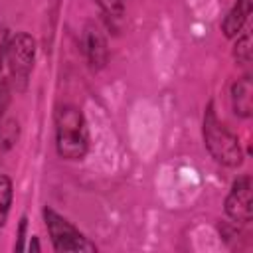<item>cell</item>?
Masks as SVG:
<instances>
[{
	"instance_id": "2",
	"label": "cell",
	"mask_w": 253,
	"mask_h": 253,
	"mask_svg": "<svg viewBox=\"0 0 253 253\" xmlns=\"http://www.w3.org/2000/svg\"><path fill=\"white\" fill-rule=\"evenodd\" d=\"M204 142L215 162L229 166V168H235L243 162V152H241L239 140L217 119V115L213 111V103L208 105L206 115H204Z\"/></svg>"
},
{
	"instance_id": "10",
	"label": "cell",
	"mask_w": 253,
	"mask_h": 253,
	"mask_svg": "<svg viewBox=\"0 0 253 253\" xmlns=\"http://www.w3.org/2000/svg\"><path fill=\"white\" fill-rule=\"evenodd\" d=\"M233 55L239 63H249L251 61V36L247 32L241 38H237L235 47H233Z\"/></svg>"
},
{
	"instance_id": "5",
	"label": "cell",
	"mask_w": 253,
	"mask_h": 253,
	"mask_svg": "<svg viewBox=\"0 0 253 253\" xmlns=\"http://www.w3.org/2000/svg\"><path fill=\"white\" fill-rule=\"evenodd\" d=\"M225 213L239 223H247L253 217V184L249 176H241L233 182L225 198Z\"/></svg>"
},
{
	"instance_id": "6",
	"label": "cell",
	"mask_w": 253,
	"mask_h": 253,
	"mask_svg": "<svg viewBox=\"0 0 253 253\" xmlns=\"http://www.w3.org/2000/svg\"><path fill=\"white\" fill-rule=\"evenodd\" d=\"M83 51H85L87 61H89V65L93 69L105 67V63L109 59V47H107L105 36L95 26H87L85 28V34H83Z\"/></svg>"
},
{
	"instance_id": "1",
	"label": "cell",
	"mask_w": 253,
	"mask_h": 253,
	"mask_svg": "<svg viewBox=\"0 0 253 253\" xmlns=\"http://www.w3.org/2000/svg\"><path fill=\"white\" fill-rule=\"evenodd\" d=\"M55 146L65 160H81L87 152V123L83 113L73 105H63L55 113Z\"/></svg>"
},
{
	"instance_id": "14",
	"label": "cell",
	"mask_w": 253,
	"mask_h": 253,
	"mask_svg": "<svg viewBox=\"0 0 253 253\" xmlns=\"http://www.w3.org/2000/svg\"><path fill=\"white\" fill-rule=\"evenodd\" d=\"M24 235H26V217H22L20 229H18V243H16V249H18V251L24 249Z\"/></svg>"
},
{
	"instance_id": "13",
	"label": "cell",
	"mask_w": 253,
	"mask_h": 253,
	"mask_svg": "<svg viewBox=\"0 0 253 253\" xmlns=\"http://www.w3.org/2000/svg\"><path fill=\"white\" fill-rule=\"evenodd\" d=\"M8 30L6 26L0 24V71H2V63H4V57H6V47H8Z\"/></svg>"
},
{
	"instance_id": "4",
	"label": "cell",
	"mask_w": 253,
	"mask_h": 253,
	"mask_svg": "<svg viewBox=\"0 0 253 253\" xmlns=\"http://www.w3.org/2000/svg\"><path fill=\"white\" fill-rule=\"evenodd\" d=\"M6 59H8L12 81L16 83L18 89H24L36 59V40L26 32L16 34L12 40H8Z\"/></svg>"
},
{
	"instance_id": "9",
	"label": "cell",
	"mask_w": 253,
	"mask_h": 253,
	"mask_svg": "<svg viewBox=\"0 0 253 253\" xmlns=\"http://www.w3.org/2000/svg\"><path fill=\"white\" fill-rule=\"evenodd\" d=\"M12 204V182L8 176H0V227L6 223Z\"/></svg>"
},
{
	"instance_id": "11",
	"label": "cell",
	"mask_w": 253,
	"mask_h": 253,
	"mask_svg": "<svg viewBox=\"0 0 253 253\" xmlns=\"http://www.w3.org/2000/svg\"><path fill=\"white\" fill-rule=\"evenodd\" d=\"M95 2L111 18H121L123 12H125V2L123 0H95Z\"/></svg>"
},
{
	"instance_id": "3",
	"label": "cell",
	"mask_w": 253,
	"mask_h": 253,
	"mask_svg": "<svg viewBox=\"0 0 253 253\" xmlns=\"http://www.w3.org/2000/svg\"><path fill=\"white\" fill-rule=\"evenodd\" d=\"M43 219H45V227L49 231L55 251H59V253H63V251H89V253L97 251V247L75 225H71L65 217H61L53 210L45 208Z\"/></svg>"
},
{
	"instance_id": "12",
	"label": "cell",
	"mask_w": 253,
	"mask_h": 253,
	"mask_svg": "<svg viewBox=\"0 0 253 253\" xmlns=\"http://www.w3.org/2000/svg\"><path fill=\"white\" fill-rule=\"evenodd\" d=\"M10 87L8 83H0V125H2V119H4V113L10 105Z\"/></svg>"
},
{
	"instance_id": "15",
	"label": "cell",
	"mask_w": 253,
	"mask_h": 253,
	"mask_svg": "<svg viewBox=\"0 0 253 253\" xmlns=\"http://www.w3.org/2000/svg\"><path fill=\"white\" fill-rule=\"evenodd\" d=\"M30 251H40V245H38L36 237H32V241H30Z\"/></svg>"
},
{
	"instance_id": "7",
	"label": "cell",
	"mask_w": 253,
	"mask_h": 253,
	"mask_svg": "<svg viewBox=\"0 0 253 253\" xmlns=\"http://www.w3.org/2000/svg\"><path fill=\"white\" fill-rule=\"evenodd\" d=\"M231 105L233 113L243 119L253 115V81L249 75H243L231 85Z\"/></svg>"
},
{
	"instance_id": "8",
	"label": "cell",
	"mask_w": 253,
	"mask_h": 253,
	"mask_svg": "<svg viewBox=\"0 0 253 253\" xmlns=\"http://www.w3.org/2000/svg\"><path fill=\"white\" fill-rule=\"evenodd\" d=\"M251 8H253V0H237V4L227 12L221 24L225 38H235L243 30V24L247 22V16L251 14Z\"/></svg>"
}]
</instances>
